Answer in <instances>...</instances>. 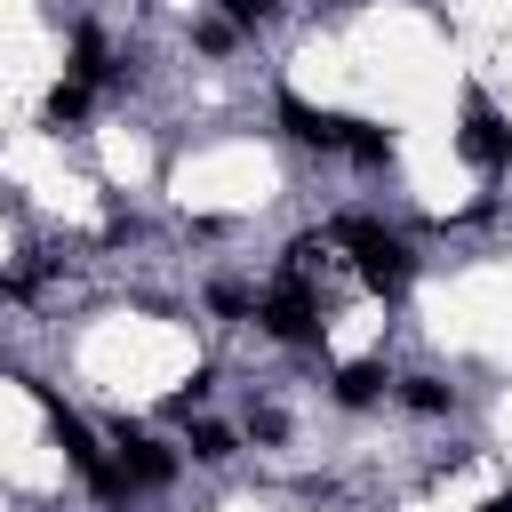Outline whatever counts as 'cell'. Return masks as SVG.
Here are the masks:
<instances>
[{"label": "cell", "mask_w": 512, "mask_h": 512, "mask_svg": "<svg viewBox=\"0 0 512 512\" xmlns=\"http://www.w3.org/2000/svg\"><path fill=\"white\" fill-rule=\"evenodd\" d=\"M120 472H128L136 488H168V480H176V456H168L160 440H144L136 424H120Z\"/></svg>", "instance_id": "6"}, {"label": "cell", "mask_w": 512, "mask_h": 512, "mask_svg": "<svg viewBox=\"0 0 512 512\" xmlns=\"http://www.w3.org/2000/svg\"><path fill=\"white\" fill-rule=\"evenodd\" d=\"M280 128H288L296 144H320V152H344V136H352L344 112H320V104H304V96H280Z\"/></svg>", "instance_id": "5"}, {"label": "cell", "mask_w": 512, "mask_h": 512, "mask_svg": "<svg viewBox=\"0 0 512 512\" xmlns=\"http://www.w3.org/2000/svg\"><path fill=\"white\" fill-rule=\"evenodd\" d=\"M488 512H512V496H488Z\"/></svg>", "instance_id": "16"}, {"label": "cell", "mask_w": 512, "mask_h": 512, "mask_svg": "<svg viewBox=\"0 0 512 512\" xmlns=\"http://www.w3.org/2000/svg\"><path fill=\"white\" fill-rule=\"evenodd\" d=\"M208 392H216V376H208V368H192V384H184V392H168V416H192Z\"/></svg>", "instance_id": "13"}, {"label": "cell", "mask_w": 512, "mask_h": 512, "mask_svg": "<svg viewBox=\"0 0 512 512\" xmlns=\"http://www.w3.org/2000/svg\"><path fill=\"white\" fill-rule=\"evenodd\" d=\"M272 8H280V0H224V16H232V24H264Z\"/></svg>", "instance_id": "14"}, {"label": "cell", "mask_w": 512, "mask_h": 512, "mask_svg": "<svg viewBox=\"0 0 512 512\" xmlns=\"http://www.w3.org/2000/svg\"><path fill=\"white\" fill-rule=\"evenodd\" d=\"M456 144H464V160H472V168H488V176H496V168L512 160V120H504L488 96H464V128H456Z\"/></svg>", "instance_id": "4"}, {"label": "cell", "mask_w": 512, "mask_h": 512, "mask_svg": "<svg viewBox=\"0 0 512 512\" xmlns=\"http://www.w3.org/2000/svg\"><path fill=\"white\" fill-rule=\"evenodd\" d=\"M256 320H264L280 344H320V328H328V320H320V296H312L304 280H280V288L256 304Z\"/></svg>", "instance_id": "3"}, {"label": "cell", "mask_w": 512, "mask_h": 512, "mask_svg": "<svg viewBox=\"0 0 512 512\" xmlns=\"http://www.w3.org/2000/svg\"><path fill=\"white\" fill-rule=\"evenodd\" d=\"M400 400H408L416 416H448V384H440V376H408V384H400Z\"/></svg>", "instance_id": "11"}, {"label": "cell", "mask_w": 512, "mask_h": 512, "mask_svg": "<svg viewBox=\"0 0 512 512\" xmlns=\"http://www.w3.org/2000/svg\"><path fill=\"white\" fill-rule=\"evenodd\" d=\"M344 152H352L360 168H384V160H392V128H376V120H352V136H344Z\"/></svg>", "instance_id": "8"}, {"label": "cell", "mask_w": 512, "mask_h": 512, "mask_svg": "<svg viewBox=\"0 0 512 512\" xmlns=\"http://www.w3.org/2000/svg\"><path fill=\"white\" fill-rule=\"evenodd\" d=\"M32 392L48 400V424H56V448L72 456V472H80V480H88L96 496H128V472H120V464H112V456L96 448V432H88V424H80V416H72V408H64V400L48 392V384H32Z\"/></svg>", "instance_id": "2"}, {"label": "cell", "mask_w": 512, "mask_h": 512, "mask_svg": "<svg viewBox=\"0 0 512 512\" xmlns=\"http://www.w3.org/2000/svg\"><path fill=\"white\" fill-rule=\"evenodd\" d=\"M376 392H384V368H368V360H360V368H336V400H344V408H368Z\"/></svg>", "instance_id": "9"}, {"label": "cell", "mask_w": 512, "mask_h": 512, "mask_svg": "<svg viewBox=\"0 0 512 512\" xmlns=\"http://www.w3.org/2000/svg\"><path fill=\"white\" fill-rule=\"evenodd\" d=\"M72 80H80V88L112 80V48H104V32H96V24H80V32H72Z\"/></svg>", "instance_id": "7"}, {"label": "cell", "mask_w": 512, "mask_h": 512, "mask_svg": "<svg viewBox=\"0 0 512 512\" xmlns=\"http://www.w3.org/2000/svg\"><path fill=\"white\" fill-rule=\"evenodd\" d=\"M72 120H88V88L80 80H56L48 88V128H72Z\"/></svg>", "instance_id": "10"}, {"label": "cell", "mask_w": 512, "mask_h": 512, "mask_svg": "<svg viewBox=\"0 0 512 512\" xmlns=\"http://www.w3.org/2000/svg\"><path fill=\"white\" fill-rule=\"evenodd\" d=\"M336 240H344V248H360V280H368L376 296H400V288H408L416 256H408V240H400V232H376L368 216H336Z\"/></svg>", "instance_id": "1"}, {"label": "cell", "mask_w": 512, "mask_h": 512, "mask_svg": "<svg viewBox=\"0 0 512 512\" xmlns=\"http://www.w3.org/2000/svg\"><path fill=\"white\" fill-rule=\"evenodd\" d=\"M8 288H16V280H8V272H0V296H8Z\"/></svg>", "instance_id": "17"}, {"label": "cell", "mask_w": 512, "mask_h": 512, "mask_svg": "<svg viewBox=\"0 0 512 512\" xmlns=\"http://www.w3.org/2000/svg\"><path fill=\"white\" fill-rule=\"evenodd\" d=\"M192 456H200V464H224V456H232V432H224V424H192Z\"/></svg>", "instance_id": "12"}, {"label": "cell", "mask_w": 512, "mask_h": 512, "mask_svg": "<svg viewBox=\"0 0 512 512\" xmlns=\"http://www.w3.org/2000/svg\"><path fill=\"white\" fill-rule=\"evenodd\" d=\"M248 432H256V440H280V432H288V416H280V408H256V416H248Z\"/></svg>", "instance_id": "15"}]
</instances>
